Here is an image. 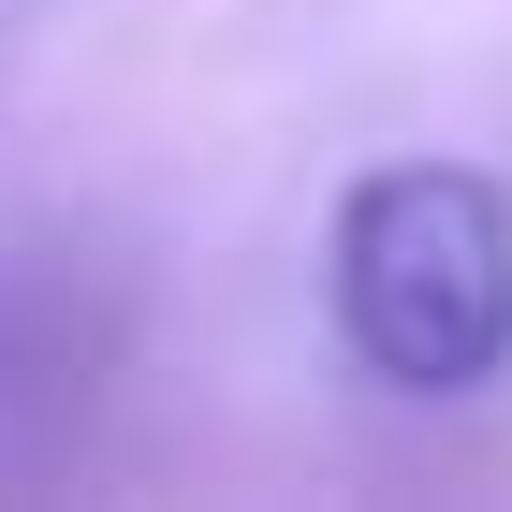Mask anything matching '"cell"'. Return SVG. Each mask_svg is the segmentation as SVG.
Masks as SVG:
<instances>
[{
    "mask_svg": "<svg viewBox=\"0 0 512 512\" xmlns=\"http://www.w3.org/2000/svg\"><path fill=\"white\" fill-rule=\"evenodd\" d=\"M337 337L395 395H483L512 366V205L469 161H366L322 249Z\"/></svg>",
    "mask_w": 512,
    "mask_h": 512,
    "instance_id": "1",
    "label": "cell"
}]
</instances>
